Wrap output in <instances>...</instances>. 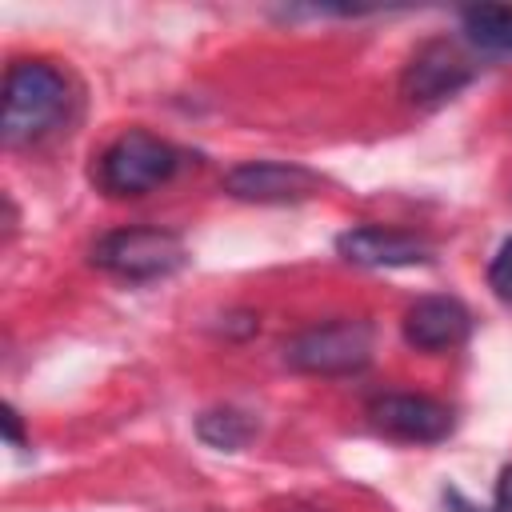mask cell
Wrapping results in <instances>:
<instances>
[{"mask_svg":"<svg viewBox=\"0 0 512 512\" xmlns=\"http://www.w3.org/2000/svg\"><path fill=\"white\" fill-rule=\"evenodd\" d=\"M72 104L68 76L48 60H12L4 72V144L20 148L48 136Z\"/></svg>","mask_w":512,"mask_h":512,"instance_id":"cell-1","label":"cell"},{"mask_svg":"<svg viewBox=\"0 0 512 512\" xmlns=\"http://www.w3.org/2000/svg\"><path fill=\"white\" fill-rule=\"evenodd\" d=\"M184 164V152L144 128H132L124 136H116L100 156H96V168H92V180L104 196H116V200H132V196H144L160 184H168Z\"/></svg>","mask_w":512,"mask_h":512,"instance_id":"cell-2","label":"cell"},{"mask_svg":"<svg viewBox=\"0 0 512 512\" xmlns=\"http://www.w3.org/2000/svg\"><path fill=\"white\" fill-rule=\"evenodd\" d=\"M188 260V248L176 232L168 228H152V224H136V228H116L104 232L92 244V264L104 268L108 276L120 280H164L172 272H180Z\"/></svg>","mask_w":512,"mask_h":512,"instance_id":"cell-3","label":"cell"},{"mask_svg":"<svg viewBox=\"0 0 512 512\" xmlns=\"http://www.w3.org/2000/svg\"><path fill=\"white\" fill-rule=\"evenodd\" d=\"M376 332L368 320H328L284 344V364L308 376H348L372 360Z\"/></svg>","mask_w":512,"mask_h":512,"instance_id":"cell-4","label":"cell"},{"mask_svg":"<svg viewBox=\"0 0 512 512\" xmlns=\"http://www.w3.org/2000/svg\"><path fill=\"white\" fill-rule=\"evenodd\" d=\"M476 68L472 60L452 44V40H424L412 60L404 64L400 76V92L412 104H444L452 100L464 84H472Z\"/></svg>","mask_w":512,"mask_h":512,"instance_id":"cell-5","label":"cell"},{"mask_svg":"<svg viewBox=\"0 0 512 512\" xmlns=\"http://www.w3.org/2000/svg\"><path fill=\"white\" fill-rule=\"evenodd\" d=\"M224 192L248 204H296L320 192V176L288 160H244L224 176Z\"/></svg>","mask_w":512,"mask_h":512,"instance_id":"cell-6","label":"cell"},{"mask_svg":"<svg viewBox=\"0 0 512 512\" xmlns=\"http://www.w3.org/2000/svg\"><path fill=\"white\" fill-rule=\"evenodd\" d=\"M368 420L408 444H436L452 432V408L432 400V396H416V392H384L368 404Z\"/></svg>","mask_w":512,"mask_h":512,"instance_id":"cell-7","label":"cell"},{"mask_svg":"<svg viewBox=\"0 0 512 512\" xmlns=\"http://www.w3.org/2000/svg\"><path fill=\"white\" fill-rule=\"evenodd\" d=\"M336 252L360 268H408V264L432 260V244L424 236L400 232V228H380V224H360V228L340 232Z\"/></svg>","mask_w":512,"mask_h":512,"instance_id":"cell-8","label":"cell"},{"mask_svg":"<svg viewBox=\"0 0 512 512\" xmlns=\"http://www.w3.org/2000/svg\"><path fill=\"white\" fill-rule=\"evenodd\" d=\"M400 332L420 352H448V348L468 340L472 312L456 296H420L416 304H408Z\"/></svg>","mask_w":512,"mask_h":512,"instance_id":"cell-9","label":"cell"},{"mask_svg":"<svg viewBox=\"0 0 512 512\" xmlns=\"http://www.w3.org/2000/svg\"><path fill=\"white\" fill-rule=\"evenodd\" d=\"M464 36L496 56H512V4H472L460 12Z\"/></svg>","mask_w":512,"mask_h":512,"instance_id":"cell-10","label":"cell"},{"mask_svg":"<svg viewBox=\"0 0 512 512\" xmlns=\"http://www.w3.org/2000/svg\"><path fill=\"white\" fill-rule=\"evenodd\" d=\"M196 436L216 452H240L256 436V420L240 408H208L196 420Z\"/></svg>","mask_w":512,"mask_h":512,"instance_id":"cell-11","label":"cell"},{"mask_svg":"<svg viewBox=\"0 0 512 512\" xmlns=\"http://www.w3.org/2000/svg\"><path fill=\"white\" fill-rule=\"evenodd\" d=\"M488 284H492V292L500 300H512V236L496 248L492 264H488Z\"/></svg>","mask_w":512,"mask_h":512,"instance_id":"cell-12","label":"cell"},{"mask_svg":"<svg viewBox=\"0 0 512 512\" xmlns=\"http://www.w3.org/2000/svg\"><path fill=\"white\" fill-rule=\"evenodd\" d=\"M488 512H512V464L500 472L496 480V496H492V508Z\"/></svg>","mask_w":512,"mask_h":512,"instance_id":"cell-13","label":"cell"},{"mask_svg":"<svg viewBox=\"0 0 512 512\" xmlns=\"http://www.w3.org/2000/svg\"><path fill=\"white\" fill-rule=\"evenodd\" d=\"M4 432H8L12 444H20V416H16V408H4Z\"/></svg>","mask_w":512,"mask_h":512,"instance_id":"cell-14","label":"cell"}]
</instances>
